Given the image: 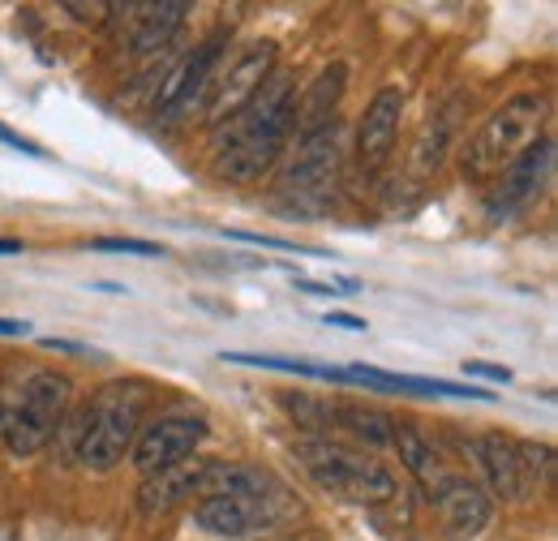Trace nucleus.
I'll return each instance as SVG.
<instances>
[{"instance_id":"39448f33","label":"nucleus","mask_w":558,"mask_h":541,"mask_svg":"<svg viewBox=\"0 0 558 541\" xmlns=\"http://www.w3.org/2000/svg\"><path fill=\"white\" fill-rule=\"evenodd\" d=\"M73 405V383L57 370H39L22 383L17 392V405H4V443L13 456H35L44 452L61 425H65V412Z\"/></svg>"},{"instance_id":"7c9ffc66","label":"nucleus","mask_w":558,"mask_h":541,"mask_svg":"<svg viewBox=\"0 0 558 541\" xmlns=\"http://www.w3.org/2000/svg\"><path fill=\"white\" fill-rule=\"evenodd\" d=\"M39 344H44V348H52V352H90L86 344H73V339H57V336H44Z\"/></svg>"},{"instance_id":"dca6fc26","label":"nucleus","mask_w":558,"mask_h":541,"mask_svg":"<svg viewBox=\"0 0 558 541\" xmlns=\"http://www.w3.org/2000/svg\"><path fill=\"white\" fill-rule=\"evenodd\" d=\"M464 452L482 465L489 490H494L498 498H511V503L529 498L524 477H520V452H515V438H507V434H482V438L464 443Z\"/></svg>"},{"instance_id":"5701e85b","label":"nucleus","mask_w":558,"mask_h":541,"mask_svg":"<svg viewBox=\"0 0 558 541\" xmlns=\"http://www.w3.org/2000/svg\"><path fill=\"white\" fill-rule=\"evenodd\" d=\"M288 275L296 284V292H305V297H352V292H361V279H352V275H331V279H305L296 270H288Z\"/></svg>"},{"instance_id":"f8f14e48","label":"nucleus","mask_w":558,"mask_h":541,"mask_svg":"<svg viewBox=\"0 0 558 541\" xmlns=\"http://www.w3.org/2000/svg\"><path fill=\"white\" fill-rule=\"evenodd\" d=\"M112 13L130 17L121 44L130 48V57H163L172 48V35L181 31L190 4L181 0H163V4H112Z\"/></svg>"},{"instance_id":"412c9836","label":"nucleus","mask_w":558,"mask_h":541,"mask_svg":"<svg viewBox=\"0 0 558 541\" xmlns=\"http://www.w3.org/2000/svg\"><path fill=\"white\" fill-rule=\"evenodd\" d=\"M515 452H520V477H524V490H546L550 477H555V447L550 443H524L515 438Z\"/></svg>"},{"instance_id":"a878e982","label":"nucleus","mask_w":558,"mask_h":541,"mask_svg":"<svg viewBox=\"0 0 558 541\" xmlns=\"http://www.w3.org/2000/svg\"><path fill=\"white\" fill-rule=\"evenodd\" d=\"M232 241H245V245H263V250H283V254H301L296 241H283V237H263V232H223Z\"/></svg>"},{"instance_id":"f3484780","label":"nucleus","mask_w":558,"mask_h":541,"mask_svg":"<svg viewBox=\"0 0 558 541\" xmlns=\"http://www.w3.org/2000/svg\"><path fill=\"white\" fill-rule=\"evenodd\" d=\"M469 117V95H460V91H451L434 112H429V121H425V130L417 137V172H434L442 159H447V151H451V137L460 130V121Z\"/></svg>"},{"instance_id":"0eeeda50","label":"nucleus","mask_w":558,"mask_h":541,"mask_svg":"<svg viewBox=\"0 0 558 541\" xmlns=\"http://www.w3.org/2000/svg\"><path fill=\"white\" fill-rule=\"evenodd\" d=\"M276 52L279 48L271 39H254V44L236 48V52L223 61V69L210 77L203 108H198L210 125H223L228 117H236V112L267 86V77L276 73Z\"/></svg>"},{"instance_id":"cd10ccee","label":"nucleus","mask_w":558,"mask_h":541,"mask_svg":"<svg viewBox=\"0 0 558 541\" xmlns=\"http://www.w3.org/2000/svg\"><path fill=\"white\" fill-rule=\"evenodd\" d=\"M0 142H4V146H13V151H22V155H35V159H44V151H39L35 142H26L22 134H13L4 121H0Z\"/></svg>"},{"instance_id":"4be33fe9","label":"nucleus","mask_w":558,"mask_h":541,"mask_svg":"<svg viewBox=\"0 0 558 541\" xmlns=\"http://www.w3.org/2000/svg\"><path fill=\"white\" fill-rule=\"evenodd\" d=\"M279 405L288 408V417L301 425V430H310L314 438H327V430L336 425V408L331 405H318V400H310V396H279Z\"/></svg>"},{"instance_id":"aec40b11","label":"nucleus","mask_w":558,"mask_h":541,"mask_svg":"<svg viewBox=\"0 0 558 541\" xmlns=\"http://www.w3.org/2000/svg\"><path fill=\"white\" fill-rule=\"evenodd\" d=\"M391 421L387 412L365 405H340L336 408V425L349 430L356 443H369V447H391Z\"/></svg>"},{"instance_id":"4468645a","label":"nucleus","mask_w":558,"mask_h":541,"mask_svg":"<svg viewBox=\"0 0 558 541\" xmlns=\"http://www.w3.org/2000/svg\"><path fill=\"white\" fill-rule=\"evenodd\" d=\"M400 117H404V91L400 86H383L365 117H361V130H356V155L365 168H378L391 146H396V134H400Z\"/></svg>"},{"instance_id":"6ab92c4d","label":"nucleus","mask_w":558,"mask_h":541,"mask_svg":"<svg viewBox=\"0 0 558 541\" xmlns=\"http://www.w3.org/2000/svg\"><path fill=\"white\" fill-rule=\"evenodd\" d=\"M219 361H232V365H258V370H283V374H305V378H323V383H344V370H340V365H318V361H301V357L223 352Z\"/></svg>"},{"instance_id":"2eb2a0df","label":"nucleus","mask_w":558,"mask_h":541,"mask_svg":"<svg viewBox=\"0 0 558 541\" xmlns=\"http://www.w3.org/2000/svg\"><path fill=\"white\" fill-rule=\"evenodd\" d=\"M391 447L400 452V465L409 469V477L421 485V494L434 503L438 490L451 481L456 473H447V460L434 452V443L421 434L413 421H391Z\"/></svg>"},{"instance_id":"6e6552de","label":"nucleus","mask_w":558,"mask_h":541,"mask_svg":"<svg viewBox=\"0 0 558 541\" xmlns=\"http://www.w3.org/2000/svg\"><path fill=\"white\" fill-rule=\"evenodd\" d=\"M550 172H555V142H550V137H537L524 155H515V159L498 172L494 190L486 194L489 224H507V219H515L520 211H529V206L542 199V190L550 185Z\"/></svg>"},{"instance_id":"1a4fd4ad","label":"nucleus","mask_w":558,"mask_h":541,"mask_svg":"<svg viewBox=\"0 0 558 541\" xmlns=\"http://www.w3.org/2000/svg\"><path fill=\"white\" fill-rule=\"evenodd\" d=\"M210 425L207 417H194V412H168V417H155L138 430V443H134V469L142 477L163 473L181 460H190L203 443H207Z\"/></svg>"},{"instance_id":"f03ea898","label":"nucleus","mask_w":558,"mask_h":541,"mask_svg":"<svg viewBox=\"0 0 558 541\" xmlns=\"http://www.w3.org/2000/svg\"><path fill=\"white\" fill-rule=\"evenodd\" d=\"M146 405H150V387L142 378H117L99 387L70 430L77 465H86L90 473H112L138 443Z\"/></svg>"},{"instance_id":"f257e3e1","label":"nucleus","mask_w":558,"mask_h":541,"mask_svg":"<svg viewBox=\"0 0 558 541\" xmlns=\"http://www.w3.org/2000/svg\"><path fill=\"white\" fill-rule=\"evenodd\" d=\"M292 130H296V77L271 73L267 86L236 117L215 125L210 164L223 181L250 185L283 155V142Z\"/></svg>"},{"instance_id":"c756f323","label":"nucleus","mask_w":558,"mask_h":541,"mask_svg":"<svg viewBox=\"0 0 558 541\" xmlns=\"http://www.w3.org/2000/svg\"><path fill=\"white\" fill-rule=\"evenodd\" d=\"M0 336L26 339V336H31V323H22V318H0Z\"/></svg>"},{"instance_id":"b1692460","label":"nucleus","mask_w":558,"mask_h":541,"mask_svg":"<svg viewBox=\"0 0 558 541\" xmlns=\"http://www.w3.org/2000/svg\"><path fill=\"white\" fill-rule=\"evenodd\" d=\"M90 250H99V254H138V259H163V245H155V241H138V237H99V241H90Z\"/></svg>"},{"instance_id":"bb28decb","label":"nucleus","mask_w":558,"mask_h":541,"mask_svg":"<svg viewBox=\"0 0 558 541\" xmlns=\"http://www.w3.org/2000/svg\"><path fill=\"white\" fill-rule=\"evenodd\" d=\"M464 374H473V378H486V383H511V370L507 365H489V361H464Z\"/></svg>"},{"instance_id":"c85d7f7f","label":"nucleus","mask_w":558,"mask_h":541,"mask_svg":"<svg viewBox=\"0 0 558 541\" xmlns=\"http://www.w3.org/2000/svg\"><path fill=\"white\" fill-rule=\"evenodd\" d=\"M327 327H344V332H365L369 323L356 318V314H327Z\"/></svg>"},{"instance_id":"9b49d317","label":"nucleus","mask_w":558,"mask_h":541,"mask_svg":"<svg viewBox=\"0 0 558 541\" xmlns=\"http://www.w3.org/2000/svg\"><path fill=\"white\" fill-rule=\"evenodd\" d=\"M279 498H283V490L276 481L263 494H210L194 507V520L215 538H250L254 529H271L276 525Z\"/></svg>"},{"instance_id":"ddd939ff","label":"nucleus","mask_w":558,"mask_h":541,"mask_svg":"<svg viewBox=\"0 0 558 541\" xmlns=\"http://www.w3.org/2000/svg\"><path fill=\"white\" fill-rule=\"evenodd\" d=\"M434 507H438V520H442L447 541L482 538L489 525V516H494L489 490L486 485H477V481H469V477H451V481L438 490Z\"/></svg>"},{"instance_id":"2f4dec72","label":"nucleus","mask_w":558,"mask_h":541,"mask_svg":"<svg viewBox=\"0 0 558 541\" xmlns=\"http://www.w3.org/2000/svg\"><path fill=\"white\" fill-rule=\"evenodd\" d=\"M0 254H22V241L17 237H0Z\"/></svg>"},{"instance_id":"473e14b6","label":"nucleus","mask_w":558,"mask_h":541,"mask_svg":"<svg viewBox=\"0 0 558 541\" xmlns=\"http://www.w3.org/2000/svg\"><path fill=\"white\" fill-rule=\"evenodd\" d=\"M0 443H4V405H0Z\"/></svg>"},{"instance_id":"423d86ee","label":"nucleus","mask_w":558,"mask_h":541,"mask_svg":"<svg viewBox=\"0 0 558 541\" xmlns=\"http://www.w3.org/2000/svg\"><path fill=\"white\" fill-rule=\"evenodd\" d=\"M340 181V121L296 137L288 168L279 172L276 199L292 211H323Z\"/></svg>"},{"instance_id":"20e7f679","label":"nucleus","mask_w":558,"mask_h":541,"mask_svg":"<svg viewBox=\"0 0 558 541\" xmlns=\"http://www.w3.org/2000/svg\"><path fill=\"white\" fill-rule=\"evenodd\" d=\"M546 121V95L542 91H520L511 95L502 108L489 112V121L469 137V146L460 151V172L469 181H489L498 177L515 155H524Z\"/></svg>"},{"instance_id":"7ed1b4c3","label":"nucleus","mask_w":558,"mask_h":541,"mask_svg":"<svg viewBox=\"0 0 558 541\" xmlns=\"http://www.w3.org/2000/svg\"><path fill=\"white\" fill-rule=\"evenodd\" d=\"M301 473L331 498L352 503V507H383L396 498V477L383 460L365 456L361 447L336 443V438H301L292 447Z\"/></svg>"},{"instance_id":"9d476101","label":"nucleus","mask_w":558,"mask_h":541,"mask_svg":"<svg viewBox=\"0 0 558 541\" xmlns=\"http://www.w3.org/2000/svg\"><path fill=\"white\" fill-rule=\"evenodd\" d=\"M223 44H228L223 31L210 35L207 44L194 48V57H185L181 65L163 77V86H159V95H155V121H181V117H190L194 108H203L210 77H215V69H219Z\"/></svg>"},{"instance_id":"393cba45","label":"nucleus","mask_w":558,"mask_h":541,"mask_svg":"<svg viewBox=\"0 0 558 541\" xmlns=\"http://www.w3.org/2000/svg\"><path fill=\"white\" fill-rule=\"evenodd\" d=\"M61 9L73 13L82 26H104V22H108V13H112V4H77V0H65Z\"/></svg>"},{"instance_id":"a211bd4d","label":"nucleus","mask_w":558,"mask_h":541,"mask_svg":"<svg viewBox=\"0 0 558 541\" xmlns=\"http://www.w3.org/2000/svg\"><path fill=\"white\" fill-rule=\"evenodd\" d=\"M344 86H349V65H344V61H336V65L323 69V73L314 77L310 95L296 104V130H301V134H314V130L331 125V121H336V104H340Z\"/></svg>"}]
</instances>
